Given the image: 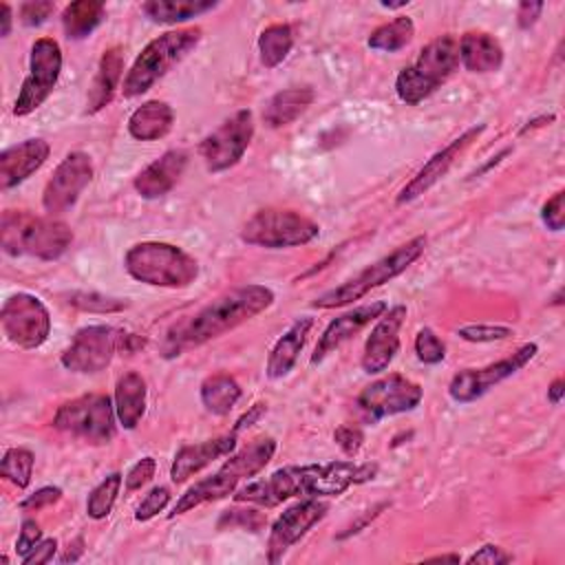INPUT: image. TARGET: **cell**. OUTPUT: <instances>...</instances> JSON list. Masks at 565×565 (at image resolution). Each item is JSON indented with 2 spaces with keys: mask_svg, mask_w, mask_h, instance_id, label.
Here are the masks:
<instances>
[{
  "mask_svg": "<svg viewBox=\"0 0 565 565\" xmlns=\"http://www.w3.org/2000/svg\"><path fill=\"white\" fill-rule=\"evenodd\" d=\"M375 475H377L375 463H353V461L285 466L274 470L265 479L249 481L243 488H236L234 501L274 508L291 497H316V499L338 497L351 486L371 481Z\"/></svg>",
  "mask_w": 565,
  "mask_h": 565,
  "instance_id": "obj_1",
  "label": "cell"
},
{
  "mask_svg": "<svg viewBox=\"0 0 565 565\" xmlns=\"http://www.w3.org/2000/svg\"><path fill=\"white\" fill-rule=\"evenodd\" d=\"M274 300H276L274 291L265 285L249 282V285L234 287L221 294L218 298H214L210 305H205L201 311H196L188 320L170 327L161 351L166 358H177L183 351L192 347H201L232 331L234 327L252 320L254 316L269 309Z\"/></svg>",
  "mask_w": 565,
  "mask_h": 565,
  "instance_id": "obj_2",
  "label": "cell"
},
{
  "mask_svg": "<svg viewBox=\"0 0 565 565\" xmlns=\"http://www.w3.org/2000/svg\"><path fill=\"white\" fill-rule=\"evenodd\" d=\"M71 243V227L53 216H35L26 210H4L0 216V247L9 256L55 260Z\"/></svg>",
  "mask_w": 565,
  "mask_h": 565,
  "instance_id": "obj_3",
  "label": "cell"
},
{
  "mask_svg": "<svg viewBox=\"0 0 565 565\" xmlns=\"http://www.w3.org/2000/svg\"><path fill=\"white\" fill-rule=\"evenodd\" d=\"M274 452H276V439L260 437V439L252 441L249 446H245L243 450L230 455V459L214 475L190 486L179 497V501L174 503V508L168 516L174 519L179 514H185V512L203 505V503L234 494V490L238 488L241 481L258 475L271 461Z\"/></svg>",
  "mask_w": 565,
  "mask_h": 565,
  "instance_id": "obj_4",
  "label": "cell"
},
{
  "mask_svg": "<svg viewBox=\"0 0 565 565\" xmlns=\"http://www.w3.org/2000/svg\"><path fill=\"white\" fill-rule=\"evenodd\" d=\"M124 267L137 282L168 289L188 287L199 276V260L163 241L135 243L124 256Z\"/></svg>",
  "mask_w": 565,
  "mask_h": 565,
  "instance_id": "obj_5",
  "label": "cell"
},
{
  "mask_svg": "<svg viewBox=\"0 0 565 565\" xmlns=\"http://www.w3.org/2000/svg\"><path fill=\"white\" fill-rule=\"evenodd\" d=\"M459 66V40L450 33L430 40L413 64L404 66L395 79L397 97L417 106L430 97Z\"/></svg>",
  "mask_w": 565,
  "mask_h": 565,
  "instance_id": "obj_6",
  "label": "cell"
},
{
  "mask_svg": "<svg viewBox=\"0 0 565 565\" xmlns=\"http://www.w3.org/2000/svg\"><path fill=\"white\" fill-rule=\"evenodd\" d=\"M201 40V29H174L150 40L135 57L130 71L124 77L121 93L132 99L150 90L174 64H179Z\"/></svg>",
  "mask_w": 565,
  "mask_h": 565,
  "instance_id": "obj_7",
  "label": "cell"
},
{
  "mask_svg": "<svg viewBox=\"0 0 565 565\" xmlns=\"http://www.w3.org/2000/svg\"><path fill=\"white\" fill-rule=\"evenodd\" d=\"M424 247H426V236H415V238L406 241L404 245L395 247L391 254L366 265L353 278L320 294L311 305L316 309H335V307H347L353 300L364 298L371 289H375V287L393 280L402 271H406L424 254Z\"/></svg>",
  "mask_w": 565,
  "mask_h": 565,
  "instance_id": "obj_8",
  "label": "cell"
},
{
  "mask_svg": "<svg viewBox=\"0 0 565 565\" xmlns=\"http://www.w3.org/2000/svg\"><path fill=\"white\" fill-rule=\"evenodd\" d=\"M320 234V225L296 210L265 207L254 212L243 230L241 238L247 245L265 249H287L311 243Z\"/></svg>",
  "mask_w": 565,
  "mask_h": 565,
  "instance_id": "obj_9",
  "label": "cell"
},
{
  "mask_svg": "<svg viewBox=\"0 0 565 565\" xmlns=\"http://www.w3.org/2000/svg\"><path fill=\"white\" fill-rule=\"evenodd\" d=\"M115 404L108 395L88 393L64 402L53 417V426L62 433L99 446L115 437Z\"/></svg>",
  "mask_w": 565,
  "mask_h": 565,
  "instance_id": "obj_10",
  "label": "cell"
},
{
  "mask_svg": "<svg viewBox=\"0 0 565 565\" xmlns=\"http://www.w3.org/2000/svg\"><path fill=\"white\" fill-rule=\"evenodd\" d=\"M62 71V49L53 38H38L31 44L29 73L13 104L15 117H26L40 108L53 93Z\"/></svg>",
  "mask_w": 565,
  "mask_h": 565,
  "instance_id": "obj_11",
  "label": "cell"
},
{
  "mask_svg": "<svg viewBox=\"0 0 565 565\" xmlns=\"http://www.w3.org/2000/svg\"><path fill=\"white\" fill-rule=\"evenodd\" d=\"M0 324L11 344L20 349H38L51 333V313L38 296L18 291L2 302Z\"/></svg>",
  "mask_w": 565,
  "mask_h": 565,
  "instance_id": "obj_12",
  "label": "cell"
},
{
  "mask_svg": "<svg viewBox=\"0 0 565 565\" xmlns=\"http://www.w3.org/2000/svg\"><path fill=\"white\" fill-rule=\"evenodd\" d=\"M254 137L252 110H236L216 130H212L199 143V157L210 172H223L236 166Z\"/></svg>",
  "mask_w": 565,
  "mask_h": 565,
  "instance_id": "obj_13",
  "label": "cell"
},
{
  "mask_svg": "<svg viewBox=\"0 0 565 565\" xmlns=\"http://www.w3.org/2000/svg\"><path fill=\"white\" fill-rule=\"evenodd\" d=\"M422 397H424V388L417 382H413L399 373H391L386 377H380V380L366 384L358 393L355 406L364 413L366 419L380 422L384 417L408 413V411L417 408Z\"/></svg>",
  "mask_w": 565,
  "mask_h": 565,
  "instance_id": "obj_14",
  "label": "cell"
},
{
  "mask_svg": "<svg viewBox=\"0 0 565 565\" xmlns=\"http://www.w3.org/2000/svg\"><path fill=\"white\" fill-rule=\"evenodd\" d=\"M536 351H539L536 342H525L508 358H501L481 369H463V371L455 373V377L450 380L448 395L459 404H470V402L483 397L499 382H503V380L512 377L516 371H521L536 355Z\"/></svg>",
  "mask_w": 565,
  "mask_h": 565,
  "instance_id": "obj_15",
  "label": "cell"
},
{
  "mask_svg": "<svg viewBox=\"0 0 565 565\" xmlns=\"http://www.w3.org/2000/svg\"><path fill=\"white\" fill-rule=\"evenodd\" d=\"M121 333L108 324H88L75 331L71 344L62 351L60 362L73 373H99L104 371L115 351L119 349Z\"/></svg>",
  "mask_w": 565,
  "mask_h": 565,
  "instance_id": "obj_16",
  "label": "cell"
},
{
  "mask_svg": "<svg viewBox=\"0 0 565 565\" xmlns=\"http://www.w3.org/2000/svg\"><path fill=\"white\" fill-rule=\"evenodd\" d=\"M93 179V163L90 157L82 150L68 152L57 168L53 170L51 179L42 192V207L53 216L71 210L79 194L88 188Z\"/></svg>",
  "mask_w": 565,
  "mask_h": 565,
  "instance_id": "obj_17",
  "label": "cell"
},
{
  "mask_svg": "<svg viewBox=\"0 0 565 565\" xmlns=\"http://www.w3.org/2000/svg\"><path fill=\"white\" fill-rule=\"evenodd\" d=\"M329 512V503L316 497H307L289 505L271 525L267 539V561L278 563L285 552L296 545L316 523H320Z\"/></svg>",
  "mask_w": 565,
  "mask_h": 565,
  "instance_id": "obj_18",
  "label": "cell"
},
{
  "mask_svg": "<svg viewBox=\"0 0 565 565\" xmlns=\"http://www.w3.org/2000/svg\"><path fill=\"white\" fill-rule=\"evenodd\" d=\"M486 130V126H472L468 128L466 132H461L457 139H452L448 146H444L441 150H437L417 172L415 177L399 190L395 203L397 205H404V203H411L415 201L417 196L426 194L439 179H444L448 174V170L452 168V163L457 161V157Z\"/></svg>",
  "mask_w": 565,
  "mask_h": 565,
  "instance_id": "obj_19",
  "label": "cell"
},
{
  "mask_svg": "<svg viewBox=\"0 0 565 565\" xmlns=\"http://www.w3.org/2000/svg\"><path fill=\"white\" fill-rule=\"evenodd\" d=\"M406 318V307L395 305L386 309L375 327L371 329L364 351H362V371L369 375H377L388 369V364L395 360L399 351V329Z\"/></svg>",
  "mask_w": 565,
  "mask_h": 565,
  "instance_id": "obj_20",
  "label": "cell"
},
{
  "mask_svg": "<svg viewBox=\"0 0 565 565\" xmlns=\"http://www.w3.org/2000/svg\"><path fill=\"white\" fill-rule=\"evenodd\" d=\"M386 309H388L386 302L375 300V302L353 307L351 311L333 318L324 327V331H322V335H320V340H318V344L311 353V364H320L329 353H333L338 347H342L347 340H351L360 329H364L371 320L380 318Z\"/></svg>",
  "mask_w": 565,
  "mask_h": 565,
  "instance_id": "obj_21",
  "label": "cell"
},
{
  "mask_svg": "<svg viewBox=\"0 0 565 565\" xmlns=\"http://www.w3.org/2000/svg\"><path fill=\"white\" fill-rule=\"evenodd\" d=\"M49 143L40 137L24 139L0 154V188L11 190L38 172L49 159Z\"/></svg>",
  "mask_w": 565,
  "mask_h": 565,
  "instance_id": "obj_22",
  "label": "cell"
},
{
  "mask_svg": "<svg viewBox=\"0 0 565 565\" xmlns=\"http://www.w3.org/2000/svg\"><path fill=\"white\" fill-rule=\"evenodd\" d=\"M236 435L238 433H230V435H221L214 439H205L201 444H185L177 450L172 466H170V479L174 483H183L188 481L192 475L201 472L205 466H210L214 459H221L225 455H232L236 448Z\"/></svg>",
  "mask_w": 565,
  "mask_h": 565,
  "instance_id": "obj_23",
  "label": "cell"
},
{
  "mask_svg": "<svg viewBox=\"0 0 565 565\" xmlns=\"http://www.w3.org/2000/svg\"><path fill=\"white\" fill-rule=\"evenodd\" d=\"M188 166V152L172 148L166 150L159 159H154L152 163H148L132 181L135 190L139 196L143 199H159L163 194H168L177 181L181 179L183 170Z\"/></svg>",
  "mask_w": 565,
  "mask_h": 565,
  "instance_id": "obj_24",
  "label": "cell"
},
{
  "mask_svg": "<svg viewBox=\"0 0 565 565\" xmlns=\"http://www.w3.org/2000/svg\"><path fill=\"white\" fill-rule=\"evenodd\" d=\"M121 73H124V51L121 46H110L102 53L95 77L90 82L88 88V97H86V113L95 115L102 108H106L121 82Z\"/></svg>",
  "mask_w": 565,
  "mask_h": 565,
  "instance_id": "obj_25",
  "label": "cell"
},
{
  "mask_svg": "<svg viewBox=\"0 0 565 565\" xmlns=\"http://www.w3.org/2000/svg\"><path fill=\"white\" fill-rule=\"evenodd\" d=\"M311 327H313V318L302 316L276 340V344L269 351L267 364H265V375L269 380H280L294 369V364L298 360V353L302 351Z\"/></svg>",
  "mask_w": 565,
  "mask_h": 565,
  "instance_id": "obj_26",
  "label": "cell"
},
{
  "mask_svg": "<svg viewBox=\"0 0 565 565\" xmlns=\"http://www.w3.org/2000/svg\"><path fill=\"white\" fill-rule=\"evenodd\" d=\"M459 62L470 73L499 71L503 64V46L486 31H468L459 40Z\"/></svg>",
  "mask_w": 565,
  "mask_h": 565,
  "instance_id": "obj_27",
  "label": "cell"
},
{
  "mask_svg": "<svg viewBox=\"0 0 565 565\" xmlns=\"http://www.w3.org/2000/svg\"><path fill=\"white\" fill-rule=\"evenodd\" d=\"M146 380L137 371L124 373L115 384V415L126 430H135L146 413Z\"/></svg>",
  "mask_w": 565,
  "mask_h": 565,
  "instance_id": "obj_28",
  "label": "cell"
},
{
  "mask_svg": "<svg viewBox=\"0 0 565 565\" xmlns=\"http://www.w3.org/2000/svg\"><path fill=\"white\" fill-rule=\"evenodd\" d=\"M174 110L168 102L150 99L132 110L128 117V132L137 141H154L172 130Z\"/></svg>",
  "mask_w": 565,
  "mask_h": 565,
  "instance_id": "obj_29",
  "label": "cell"
},
{
  "mask_svg": "<svg viewBox=\"0 0 565 565\" xmlns=\"http://www.w3.org/2000/svg\"><path fill=\"white\" fill-rule=\"evenodd\" d=\"M316 99L313 88L291 86L271 95L263 108V121L269 128H282L294 124Z\"/></svg>",
  "mask_w": 565,
  "mask_h": 565,
  "instance_id": "obj_30",
  "label": "cell"
},
{
  "mask_svg": "<svg viewBox=\"0 0 565 565\" xmlns=\"http://www.w3.org/2000/svg\"><path fill=\"white\" fill-rule=\"evenodd\" d=\"M241 384L230 373H212L201 382V404L212 415H227L241 399Z\"/></svg>",
  "mask_w": 565,
  "mask_h": 565,
  "instance_id": "obj_31",
  "label": "cell"
},
{
  "mask_svg": "<svg viewBox=\"0 0 565 565\" xmlns=\"http://www.w3.org/2000/svg\"><path fill=\"white\" fill-rule=\"evenodd\" d=\"M106 18V7L99 0H77L64 7L62 29L68 40L88 38Z\"/></svg>",
  "mask_w": 565,
  "mask_h": 565,
  "instance_id": "obj_32",
  "label": "cell"
},
{
  "mask_svg": "<svg viewBox=\"0 0 565 565\" xmlns=\"http://www.w3.org/2000/svg\"><path fill=\"white\" fill-rule=\"evenodd\" d=\"M218 7L214 0H148L141 4L146 18L157 24H177Z\"/></svg>",
  "mask_w": 565,
  "mask_h": 565,
  "instance_id": "obj_33",
  "label": "cell"
},
{
  "mask_svg": "<svg viewBox=\"0 0 565 565\" xmlns=\"http://www.w3.org/2000/svg\"><path fill=\"white\" fill-rule=\"evenodd\" d=\"M294 46V31L289 24H269L258 35V53L265 68H276Z\"/></svg>",
  "mask_w": 565,
  "mask_h": 565,
  "instance_id": "obj_34",
  "label": "cell"
},
{
  "mask_svg": "<svg viewBox=\"0 0 565 565\" xmlns=\"http://www.w3.org/2000/svg\"><path fill=\"white\" fill-rule=\"evenodd\" d=\"M413 35H415V24H413V20H411L408 15H399V18H395V20H391V22L377 26V29L369 35L366 44H369L373 51L395 53V51L404 49L406 44H411Z\"/></svg>",
  "mask_w": 565,
  "mask_h": 565,
  "instance_id": "obj_35",
  "label": "cell"
},
{
  "mask_svg": "<svg viewBox=\"0 0 565 565\" xmlns=\"http://www.w3.org/2000/svg\"><path fill=\"white\" fill-rule=\"evenodd\" d=\"M33 463H35V455L24 446H15L4 452L0 463V475L15 488H26L31 483Z\"/></svg>",
  "mask_w": 565,
  "mask_h": 565,
  "instance_id": "obj_36",
  "label": "cell"
},
{
  "mask_svg": "<svg viewBox=\"0 0 565 565\" xmlns=\"http://www.w3.org/2000/svg\"><path fill=\"white\" fill-rule=\"evenodd\" d=\"M119 490H121V475L119 472H113L108 475L106 479H102L88 494V501H86V514L95 521L99 519H106L119 497Z\"/></svg>",
  "mask_w": 565,
  "mask_h": 565,
  "instance_id": "obj_37",
  "label": "cell"
},
{
  "mask_svg": "<svg viewBox=\"0 0 565 565\" xmlns=\"http://www.w3.org/2000/svg\"><path fill=\"white\" fill-rule=\"evenodd\" d=\"M415 353L424 364H439L446 358V347L433 329L424 327L415 335Z\"/></svg>",
  "mask_w": 565,
  "mask_h": 565,
  "instance_id": "obj_38",
  "label": "cell"
},
{
  "mask_svg": "<svg viewBox=\"0 0 565 565\" xmlns=\"http://www.w3.org/2000/svg\"><path fill=\"white\" fill-rule=\"evenodd\" d=\"M457 335L468 342H497L510 338L512 329L503 324H466L457 329Z\"/></svg>",
  "mask_w": 565,
  "mask_h": 565,
  "instance_id": "obj_39",
  "label": "cell"
},
{
  "mask_svg": "<svg viewBox=\"0 0 565 565\" xmlns=\"http://www.w3.org/2000/svg\"><path fill=\"white\" fill-rule=\"evenodd\" d=\"M267 523V519L258 512V510H252V508H234V510H225L218 519V527H245V530H252V532H258L263 525Z\"/></svg>",
  "mask_w": 565,
  "mask_h": 565,
  "instance_id": "obj_40",
  "label": "cell"
},
{
  "mask_svg": "<svg viewBox=\"0 0 565 565\" xmlns=\"http://www.w3.org/2000/svg\"><path fill=\"white\" fill-rule=\"evenodd\" d=\"M170 503V490L166 486H157L152 488L141 503L135 510V521H150L152 516H157L159 512L166 510V505Z\"/></svg>",
  "mask_w": 565,
  "mask_h": 565,
  "instance_id": "obj_41",
  "label": "cell"
},
{
  "mask_svg": "<svg viewBox=\"0 0 565 565\" xmlns=\"http://www.w3.org/2000/svg\"><path fill=\"white\" fill-rule=\"evenodd\" d=\"M68 302L84 309V311H99V313L121 311L128 305L119 298H106V296H99V294H73L68 298Z\"/></svg>",
  "mask_w": 565,
  "mask_h": 565,
  "instance_id": "obj_42",
  "label": "cell"
},
{
  "mask_svg": "<svg viewBox=\"0 0 565 565\" xmlns=\"http://www.w3.org/2000/svg\"><path fill=\"white\" fill-rule=\"evenodd\" d=\"M55 11V2L51 0H31L20 4L18 13H20V22L24 26H40L46 22V18H51V13Z\"/></svg>",
  "mask_w": 565,
  "mask_h": 565,
  "instance_id": "obj_43",
  "label": "cell"
},
{
  "mask_svg": "<svg viewBox=\"0 0 565 565\" xmlns=\"http://www.w3.org/2000/svg\"><path fill=\"white\" fill-rule=\"evenodd\" d=\"M563 201H565V192L558 190L554 192L541 207V221L545 223L547 230L552 232H561L565 225V210H563Z\"/></svg>",
  "mask_w": 565,
  "mask_h": 565,
  "instance_id": "obj_44",
  "label": "cell"
},
{
  "mask_svg": "<svg viewBox=\"0 0 565 565\" xmlns=\"http://www.w3.org/2000/svg\"><path fill=\"white\" fill-rule=\"evenodd\" d=\"M333 441L340 446V450L347 455V457H355L364 444V433L358 428V426H349V424H342L335 428L333 433Z\"/></svg>",
  "mask_w": 565,
  "mask_h": 565,
  "instance_id": "obj_45",
  "label": "cell"
},
{
  "mask_svg": "<svg viewBox=\"0 0 565 565\" xmlns=\"http://www.w3.org/2000/svg\"><path fill=\"white\" fill-rule=\"evenodd\" d=\"M154 470H157V461L152 457H143L139 459L126 475V488L128 490H139L143 488L152 477H154Z\"/></svg>",
  "mask_w": 565,
  "mask_h": 565,
  "instance_id": "obj_46",
  "label": "cell"
},
{
  "mask_svg": "<svg viewBox=\"0 0 565 565\" xmlns=\"http://www.w3.org/2000/svg\"><path fill=\"white\" fill-rule=\"evenodd\" d=\"M62 499V490L57 488V486H44V488H40V490H35L33 494H29L26 499H22L20 501V508L22 510H42V508H46V505H53V503H57Z\"/></svg>",
  "mask_w": 565,
  "mask_h": 565,
  "instance_id": "obj_47",
  "label": "cell"
},
{
  "mask_svg": "<svg viewBox=\"0 0 565 565\" xmlns=\"http://www.w3.org/2000/svg\"><path fill=\"white\" fill-rule=\"evenodd\" d=\"M40 541H42L40 525L33 519H24L22 527H20V534H18V541H15V552L20 554V558L24 554H29Z\"/></svg>",
  "mask_w": 565,
  "mask_h": 565,
  "instance_id": "obj_48",
  "label": "cell"
},
{
  "mask_svg": "<svg viewBox=\"0 0 565 565\" xmlns=\"http://www.w3.org/2000/svg\"><path fill=\"white\" fill-rule=\"evenodd\" d=\"M57 550V541L55 539H42L29 554H24L20 561L22 565H40V563H49L53 561Z\"/></svg>",
  "mask_w": 565,
  "mask_h": 565,
  "instance_id": "obj_49",
  "label": "cell"
},
{
  "mask_svg": "<svg viewBox=\"0 0 565 565\" xmlns=\"http://www.w3.org/2000/svg\"><path fill=\"white\" fill-rule=\"evenodd\" d=\"M510 561H512V556H510L508 552H503V547L488 543V545L479 547V550H477L472 556H468V561H466V563H486V565H499V563H510Z\"/></svg>",
  "mask_w": 565,
  "mask_h": 565,
  "instance_id": "obj_50",
  "label": "cell"
},
{
  "mask_svg": "<svg viewBox=\"0 0 565 565\" xmlns=\"http://www.w3.org/2000/svg\"><path fill=\"white\" fill-rule=\"evenodd\" d=\"M543 2H521L516 9V24L519 29H530L536 24L541 11H543Z\"/></svg>",
  "mask_w": 565,
  "mask_h": 565,
  "instance_id": "obj_51",
  "label": "cell"
},
{
  "mask_svg": "<svg viewBox=\"0 0 565 565\" xmlns=\"http://www.w3.org/2000/svg\"><path fill=\"white\" fill-rule=\"evenodd\" d=\"M265 411H267V406H265L263 402L254 404V406H252V408H249L241 419H236V424H234V428H232V430H234V433H238V430H243V428L252 426V424H254V422H256Z\"/></svg>",
  "mask_w": 565,
  "mask_h": 565,
  "instance_id": "obj_52",
  "label": "cell"
},
{
  "mask_svg": "<svg viewBox=\"0 0 565 565\" xmlns=\"http://www.w3.org/2000/svg\"><path fill=\"white\" fill-rule=\"evenodd\" d=\"M563 393H565V382H563V377H556V380L550 384V388H547V399H550V404L558 406L561 399H563Z\"/></svg>",
  "mask_w": 565,
  "mask_h": 565,
  "instance_id": "obj_53",
  "label": "cell"
},
{
  "mask_svg": "<svg viewBox=\"0 0 565 565\" xmlns=\"http://www.w3.org/2000/svg\"><path fill=\"white\" fill-rule=\"evenodd\" d=\"M0 9H2V18H0V20H2V29H0V35L7 38V35L11 33V7H9L7 2H2Z\"/></svg>",
  "mask_w": 565,
  "mask_h": 565,
  "instance_id": "obj_54",
  "label": "cell"
},
{
  "mask_svg": "<svg viewBox=\"0 0 565 565\" xmlns=\"http://www.w3.org/2000/svg\"><path fill=\"white\" fill-rule=\"evenodd\" d=\"M550 121H554V115H541V117H536V119H530L519 132L523 135V132H527V130H532V128H539V126H545V124H550Z\"/></svg>",
  "mask_w": 565,
  "mask_h": 565,
  "instance_id": "obj_55",
  "label": "cell"
},
{
  "mask_svg": "<svg viewBox=\"0 0 565 565\" xmlns=\"http://www.w3.org/2000/svg\"><path fill=\"white\" fill-rule=\"evenodd\" d=\"M428 561H452V563H459V556L457 554H441V556H430Z\"/></svg>",
  "mask_w": 565,
  "mask_h": 565,
  "instance_id": "obj_56",
  "label": "cell"
},
{
  "mask_svg": "<svg viewBox=\"0 0 565 565\" xmlns=\"http://www.w3.org/2000/svg\"><path fill=\"white\" fill-rule=\"evenodd\" d=\"M561 298H563V291H561V289H558V291H556V294H554V298H552V300H550V305H561V302H563V300H561Z\"/></svg>",
  "mask_w": 565,
  "mask_h": 565,
  "instance_id": "obj_57",
  "label": "cell"
}]
</instances>
